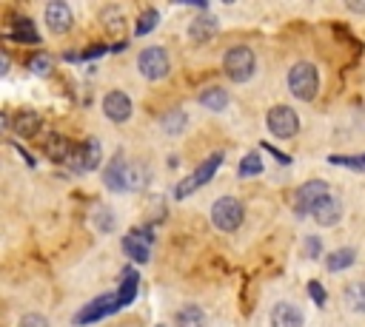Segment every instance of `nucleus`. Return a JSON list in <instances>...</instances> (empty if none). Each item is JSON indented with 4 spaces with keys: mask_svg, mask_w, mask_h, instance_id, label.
Returning a JSON list of instances; mask_svg holds the SVG:
<instances>
[{
    "mask_svg": "<svg viewBox=\"0 0 365 327\" xmlns=\"http://www.w3.org/2000/svg\"><path fill=\"white\" fill-rule=\"evenodd\" d=\"M120 307H123V301H120V296H117V293H103V296H97L91 304H86V307L74 316V324H77V327H83V324L100 321V318H106V316L117 313Z\"/></svg>",
    "mask_w": 365,
    "mask_h": 327,
    "instance_id": "20e7f679",
    "label": "nucleus"
},
{
    "mask_svg": "<svg viewBox=\"0 0 365 327\" xmlns=\"http://www.w3.org/2000/svg\"><path fill=\"white\" fill-rule=\"evenodd\" d=\"M322 227H331V225H336L339 222V216H342V202L336 199V196H322L319 202H317V208H314V213H311Z\"/></svg>",
    "mask_w": 365,
    "mask_h": 327,
    "instance_id": "ddd939ff",
    "label": "nucleus"
},
{
    "mask_svg": "<svg viewBox=\"0 0 365 327\" xmlns=\"http://www.w3.org/2000/svg\"><path fill=\"white\" fill-rule=\"evenodd\" d=\"M100 159H103L100 142H97V139H86L80 148L71 151L68 165H71L74 171H94V168H100Z\"/></svg>",
    "mask_w": 365,
    "mask_h": 327,
    "instance_id": "1a4fd4ad",
    "label": "nucleus"
},
{
    "mask_svg": "<svg viewBox=\"0 0 365 327\" xmlns=\"http://www.w3.org/2000/svg\"><path fill=\"white\" fill-rule=\"evenodd\" d=\"M345 304L354 313H365V282H354L345 287Z\"/></svg>",
    "mask_w": 365,
    "mask_h": 327,
    "instance_id": "412c9836",
    "label": "nucleus"
},
{
    "mask_svg": "<svg viewBox=\"0 0 365 327\" xmlns=\"http://www.w3.org/2000/svg\"><path fill=\"white\" fill-rule=\"evenodd\" d=\"M148 242H151V233H131L123 239V250L137 264H143V262H148Z\"/></svg>",
    "mask_w": 365,
    "mask_h": 327,
    "instance_id": "2eb2a0df",
    "label": "nucleus"
},
{
    "mask_svg": "<svg viewBox=\"0 0 365 327\" xmlns=\"http://www.w3.org/2000/svg\"><path fill=\"white\" fill-rule=\"evenodd\" d=\"M200 102H202L205 108H211V111H222V108L228 105V94H225L222 88H205V91L200 94Z\"/></svg>",
    "mask_w": 365,
    "mask_h": 327,
    "instance_id": "5701e85b",
    "label": "nucleus"
},
{
    "mask_svg": "<svg viewBox=\"0 0 365 327\" xmlns=\"http://www.w3.org/2000/svg\"><path fill=\"white\" fill-rule=\"evenodd\" d=\"M354 262H356L354 247H339V250H334V253L325 259V264H328L331 273H336V270H342V267H351Z\"/></svg>",
    "mask_w": 365,
    "mask_h": 327,
    "instance_id": "6ab92c4d",
    "label": "nucleus"
},
{
    "mask_svg": "<svg viewBox=\"0 0 365 327\" xmlns=\"http://www.w3.org/2000/svg\"><path fill=\"white\" fill-rule=\"evenodd\" d=\"M254 68H257V57H254V51H251L248 45H234V48H228L225 57H222V71H225L228 80H234V82L251 80Z\"/></svg>",
    "mask_w": 365,
    "mask_h": 327,
    "instance_id": "f257e3e1",
    "label": "nucleus"
},
{
    "mask_svg": "<svg viewBox=\"0 0 365 327\" xmlns=\"http://www.w3.org/2000/svg\"><path fill=\"white\" fill-rule=\"evenodd\" d=\"M17 327H48V321L40 316V313H29V316H23L20 318V324Z\"/></svg>",
    "mask_w": 365,
    "mask_h": 327,
    "instance_id": "c756f323",
    "label": "nucleus"
},
{
    "mask_svg": "<svg viewBox=\"0 0 365 327\" xmlns=\"http://www.w3.org/2000/svg\"><path fill=\"white\" fill-rule=\"evenodd\" d=\"M334 165H342V168H354V171H365V154H359V156H339V154H334V156H328Z\"/></svg>",
    "mask_w": 365,
    "mask_h": 327,
    "instance_id": "bb28decb",
    "label": "nucleus"
},
{
    "mask_svg": "<svg viewBox=\"0 0 365 327\" xmlns=\"http://www.w3.org/2000/svg\"><path fill=\"white\" fill-rule=\"evenodd\" d=\"M265 122H268V131L274 136H279V139H291L299 131V117H297V111L291 105H274L268 111Z\"/></svg>",
    "mask_w": 365,
    "mask_h": 327,
    "instance_id": "39448f33",
    "label": "nucleus"
},
{
    "mask_svg": "<svg viewBox=\"0 0 365 327\" xmlns=\"http://www.w3.org/2000/svg\"><path fill=\"white\" fill-rule=\"evenodd\" d=\"M11 128L17 136H34L40 131V114L37 111H20L11 122Z\"/></svg>",
    "mask_w": 365,
    "mask_h": 327,
    "instance_id": "a211bd4d",
    "label": "nucleus"
},
{
    "mask_svg": "<svg viewBox=\"0 0 365 327\" xmlns=\"http://www.w3.org/2000/svg\"><path fill=\"white\" fill-rule=\"evenodd\" d=\"M103 111L108 119L114 122H125L131 117V100L123 94V91H108L106 100H103Z\"/></svg>",
    "mask_w": 365,
    "mask_h": 327,
    "instance_id": "f8f14e48",
    "label": "nucleus"
},
{
    "mask_svg": "<svg viewBox=\"0 0 365 327\" xmlns=\"http://www.w3.org/2000/svg\"><path fill=\"white\" fill-rule=\"evenodd\" d=\"M137 68H140V74H143L145 80H163V77L168 74V68H171L165 48H160V45L145 48V51L137 57Z\"/></svg>",
    "mask_w": 365,
    "mask_h": 327,
    "instance_id": "423d86ee",
    "label": "nucleus"
},
{
    "mask_svg": "<svg viewBox=\"0 0 365 327\" xmlns=\"http://www.w3.org/2000/svg\"><path fill=\"white\" fill-rule=\"evenodd\" d=\"M29 68H31L34 74H48V71H51V57H46V54H37V57H31Z\"/></svg>",
    "mask_w": 365,
    "mask_h": 327,
    "instance_id": "c85d7f7f",
    "label": "nucleus"
},
{
    "mask_svg": "<svg viewBox=\"0 0 365 327\" xmlns=\"http://www.w3.org/2000/svg\"><path fill=\"white\" fill-rule=\"evenodd\" d=\"M308 293H311V299H314L319 307L325 304V287H322L319 282H311V284H308Z\"/></svg>",
    "mask_w": 365,
    "mask_h": 327,
    "instance_id": "2f4dec72",
    "label": "nucleus"
},
{
    "mask_svg": "<svg viewBox=\"0 0 365 327\" xmlns=\"http://www.w3.org/2000/svg\"><path fill=\"white\" fill-rule=\"evenodd\" d=\"M137 179H140V176L125 165L123 156H117V159L106 168V173H103V182H106L108 191H125V188H134V185H140Z\"/></svg>",
    "mask_w": 365,
    "mask_h": 327,
    "instance_id": "6e6552de",
    "label": "nucleus"
},
{
    "mask_svg": "<svg viewBox=\"0 0 365 327\" xmlns=\"http://www.w3.org/2000/svg\"><path fill=\"white\" fill-rule=\"evenodd\" d=\"M137 284H140L137 273H134L131 267H128V270H123V282H120V290H117V296H120V301H123V304L134 301V296H137Z\"/></svg>",
    "mask_w": 365,
    "mask_h": 327,
    "instance_id": "4be33fe9",
    "label": "nucleus"
},
{
    "mask_svg": "<svg viewBox=\"0 0 365 327\" xmlns=\"http://www.w3.org/2000/svg\"><path fill=\"white\" fill-rule=\"evenodd\" d=\"M288 88L297 100H314L317 88H319V74L311 63H294L288 71Z\"/></svg>",
    "mask_w": 365,
    "mask_h": 327,
    "instance_id": "f03ea898",
    "label": "nucleus"
},
{
    "mask_svg": "<svg viewBox=\"0 0 365 327\" xmlns=\"http://www.w3.org/2000/svg\"><path fill=\"white\" fill-rule=\"evenodd\" d=\"M185 122H188L185 111H168V114L163 117V122H160V125H163V131H165V134H171V136H174V134H180V131L185 128Z\"/></svg>",
    "mask_w": 365,
    "mask_h": 327,
    "instance_id": "b1692460",
    "label": "nucleus"
},
{
    "mask_svg": "<svg viewBox=\"0 0 365 327\" xmlns=\"http://www.w3.org/2000/svg\"><path fill=\"white\" fill-rule=\"evenodd\" d=\"M319 250H322L319 236H308V239H305V256H308V259H317V256H319Z\"/></svg>",
    "mask_w": 365,
    "mask_h": 327,
    "instance_id": "7c9ffc66",
    "label": "nucleus"
},
{
    "mask_svg": "<svg viewBox=\"0 0 365 327\" xmlns=\"http://www.w3.org/2000/svg\"><path fill=\"white\" fill-rule=\"evenodd\" d=\"M220 162H222V154H220V151H217V154H211V156H208V159H205V162H202V165H200L194 173H188V176H185L180 185H177L174 196H177V199L191 196V193H194V191H197L202 182H208V179L214 176V171L220 168Z\"/></svg>",
    "mask_w": 365,
    "mask_h": 327,
    "instance_id": "0eeeda50",
    "label": "nucleus"
},
{
    "mask_svg": "<svg viewBox=\"0 0 365 327\" xmlns=\"http://www.w3.org/2000/svg\"><path fill=\"white\" fill-rule=\"evenodd\" d=\"M242 205H240V199H234V196H220L214 205H211V222H214V227H220V230H225V233H231V230H237L240 225H242Z\"/></svg>",
    "mask_w": 365,
    "mask_h": 327,
    "instance_id": "7ed1b4c3",
    "label": "nucleus"
},
{
    "mask_svg": "<svg viewBox=\"0 0 365 327\" xmlns=\"http://www.w3.org/2000/svg\"><path fill=\"white\" fill-rule=\"evenodd\" d=\"M43 151H46V156L54 159V162H68V156H71L74 148L68 145V139H66L63 134H48L46 142H43Z\"/></svg>",
    "mask_w": 365,
    "mask_h": 327,
    "instance_id": "dca6fc26",
    "label": "nucleus"
},
{
    "mask_svg": "<svg viewBox=\"0 0 365 327\" xmlns=\"http://www.w3.org/2000/svg\"><path fill=\"white\" fill-rule=\"evenodd\" d=\"M351 11H365V3H348Z\"/></svg>",
    "mask_w": 365,
    "mask_h": 327,
    "instance_id": "473e14b6",
    "label": "nucleus"
},
{
    "mask_svg": "<svg viewBox=\"0 0 365 327\" xmlns=\"http://www.w3.org/2000/svg\"><path fill=\"white\" fill-rule=\"evenodd\" d=\"M71 23H74V14H71V9H68L66 3L54 0V3H48V6H46V26H48L54 34L68 31V28H71Z\"/></svg>",
    "mask_w": 365,
    "mask_h": 327,
    "instance_id": "9b49d317",
    "label": "nucleus"
},
{
    "mask_svg": "<svg viewBox=\"0 0 365 327\" xmlns=\"http://www.w3.org/2000/svg\"><path fill=\"white\" fill-rule=\"evenodd\" d=\"M271 327H302V313L294 304H288V301L274 304V310H271Z\"/></svg>",
    "mask_w": 365,
    "mask_h": 327,
    "instance_id": "4468645a",
    "label": "nucleus"
},
{
    "mask_svg": "<svg viewBox=\"0 0 365 327\" xmlns=\"http://www.w3.org/2000/svg\"><path fill=\"white\" fill-rule=\"evenodd\" d=\"M177 327H205V313L197 304H188L177 313Z\"/></svg>",
    "mask_w": 365,
    "mask_h": 327,
    "instance_id": "aec40b11",
    "label": "nucleus"
},
{
    "mask_svg": "<svg viewBox=\"0 0 365 327\" xmlns=\"http://www.w3.org/2000/svg\"><path fill=\"white\" fill-rule=\"evenodd\" d=\"M157 20H160V14L154 11V9H145L140 17H137V23H134V34L137 37H143V34H148L154 26H157Z\"/></svg>",
    "mask_w": 365,
    "mask_h": 327,
    "instance_id": "393cba45",
    "label": "nucleus"
},
{
    "mask_svg": "<svg viewBox=\"0 0 365 327\" xmlns=\"http://www.w3.org/2000/svg\"><path fill=\"white\" fill-rule=\"evenodd\" d=\"M257 173H262V162H259V156H257V154L242 156V162H240V176H257Z\"/></svg>",
    "mask_w": 365,
    "mask_h": 327,
    "instance_id": "a878e982",
    "label": "nucleus"
},
{
    "mask_svg": "<svg viewBox=\"0 0 365 327\" xmlns=\"http://www.w3.org/2000/svg\"><path fill=\"white\" fill-rule=\"evenodd\" d=\"M11 37H14V40H26V43H37V31L31 28V23H29V20H20V23H17V28L11 31Z\"/></svg>",
    "mask_w": 365,
    "mask_h": 327,
    "instance_id": "cd10ccee",
    "label": "nucleus"
},
{
    "mask_svg": "<svg viewBox=\"0 0 365 327\" xmlns=\"http://www.w3.org/2000/svg\"><path fill=\"white\" fill-rule=\"evenodd\" d=\"M188 34H191V40H194V43H205V40H211V37L217 34V20H214V17H208V14L194 17V20H191V26H188Z\"/></svg>",
    "mask_w": 365,
    "mask_h": 327,
    "instance_id": "f3484780",
    "label": "nucleus"
},
{
    "mask_svg": "<svg viewBox=\"0 0 365 327\" xmlns=\"http://www.w3.org/2000/svg\"><path fill=\"white\" fill-rule=\"evenodd\" d=\"M322 196H328V185H325V182H319V179L305 182V185L297 191V205H294L297 216H308V213H314V208H317V202H319Z\"/></svg>",
    "mask_w": 365,
    "mask_h": 327,
    "instance_id": "9d476101",
    "label": "nucleus"
}]
</instances>
